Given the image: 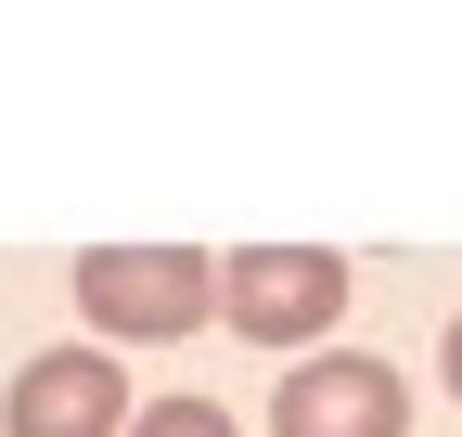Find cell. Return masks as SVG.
I'll use <instances>...</instances> for the list:
<instances>
[{
    "label": "cell",
    "instance_id": "6da1fadb",
    "mask_svg": "<svg viewBox=\"0 0 462 437\" xmlns=\"http://www.w3.org/2000/svg\"><path fill=\"white\" fill-rule=\"evenodd\" d=\"M78 309H90V335L167 348V335H193L218 309V257H193V245H90L78 257Z\"/></svg>",
    "mask_w": 462,
    "mask_h": 437
},
{
    "label": "cell",
    "instance_id": "7a4b0ae2",
    "mask_svg": "<svg viewBox=\"0 0 462 437\" xmlns=\"http://www.w3.org/2000/svg\"><path fill=\"white\" fill-rule=\"evenodd\" d=\"M218 309H231V335H257V348H309L346 309V257L334 245H245L218 270Z\"/></svg>",
    "mask_w": 462,
    "mask_h": 437
},
{
    "label": "cell",
    "instance_id": "3957f363",
    "mask_svg": "<svg viewBox=\"0 0 462 437\" xmlns=\"http://www.w3.org/2000/svg\"><path fill=\"white\" fill-rule=\"evenodd\" d=\"M270 437H411V386H398V360L321 348V360H296V373H282Z\"/></svg>",
    "mask_w": 462,
    "mask_h": 437
},
{
    "label": "cell",
    "instance_id": "277c9868",
    "mask_svg": "<svg viewBox=\"0 0 462 437\" xmlns=\"http://www.w3.org/2000/svg\"><path fill=\"white\" fill-rule=\"evenodd\" d=\"M14 437H129V373L103 348H39L14 373Z\"/></svg>",
    "mask_w": 462,
    "mask_h": 437
},
{
    "label": "cell",
    "instance_id": "5b68a950",
    "mask_svg": "<svg viewBox=\"0 0 462 437\" xmlns=\"http://www.w3.org/2000/svg\"><path fill=\"white\" fill-rule=\"evenodd\" d=\"M129 437H245L218 399H154V412H129Z\"/></svg>",
    "mask_w": 462,
    "mask_h": 437
},
{
    "label": "cell",
    "instance_id": "8992f818",
    "mask_svg": "<svg viewBox=\"0 0 462 437\" xmlns=\"http://www.w3.org/2000/svg\"><path fill=\"white\" fill-rule=\"evenodd\" d=\"M437 373H449V399H462V321H449V348H437Z\"/></svg>",
    "mask_w": 462,
    "mask_h": 437
}]
</instances>
